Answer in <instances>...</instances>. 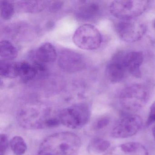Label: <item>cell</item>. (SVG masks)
I'll list each match as a JSON object with an SVG mask.
<instances>
[{
    "label": "cell",
    "instance_id": "6da1fadb",
    "mask_svg": "<svg viewBox=\"0 0 155 155\" xmlns=\"http://www.w3.org/2000/svg\"><path fill=\"white\" fill-rule=\"evenodd\" d=\"M79 137L72 132H59L47 137L40 146L38 155H72L81 147Z\"/></svg>",
    "mask_w": 155,
    "mask_h": 155
},
{
    "label": "cell",
    "instance_id": "7a4b0ae2",
    "mask_svg": "<svg viewBox=\"0 0 155 155\" xmlns=\"http://www.w3.org/2000/svg\"><path fill=\"white\" fill-rule=\"evenodd\" d=\"M55 116L48 107L35 104L21 108L18 112L17 120L19 124L25 128L43 129L48 128L49 120Z\"/></svg>",
    "mask_w": 155,
    "mask_h": 155
},
{
    "label": "cell",
    "instance_id": "3957f363",
    "mask_svg": "<svg viewBox=\"0 0 155 155\" xmlns=\"http://www.w3.org/2000/svg\"><path fill=\"white\" fill-rule=\"evenodd\" d=\"M149 96V91L147 87L142 84H132L121 91L119 96L120 103L128 111H137L147 104Z\"/></svg>",
    "mask_w": 155,
    "mask_h": 155
},
{
    "label": "cell",
    "instance_id": "277c9868",
    "mask_svg": "<svg viewBox=\"0 0 155 155\" xmlns=\"http://www.w3.org/2000/svg\"><path fill=\"white\" fill-rule=\"evenodd\" d=\"M149 3L147 0L114 1L110 5V11L115 18L122 21L130 20L142 14Z\"/></svg>",
    "mask_w": 155,
    "mask_h": 155
},
{
    "label": "cell",
    "instance_id": "5b68a950",
    "mask_svg": "<svg viewBox=\"0 0 155 155\" xmlns=\"http://www.w3.org/2000/svg\"><path fill=\"white\" fill-rule=\"evenodd\" d=\"M89 108L86 104L79 103L66 108L58 114L61 123L71 129H79L88 122L90 118Z\"/></svg>",
    "mask_w": 155,
    "mask_h": 155
},
{
    "label": "cell",
    "instance_id": "8992f818",
    "mask_svg": "<svg viewBox=\"0 0 155 155\" xmlns=\"http://www.w3.org/2000/svg\"><path fill=\"white\" fill-rule=\"evenodd\" d=\"M74 44L81 49L94 50L101 45L102 38L98 30L91 24H84L79 27L73 36Z\"/></svg>",
    "mask_w": 155,
    "mask_h": 155
},
{
    "label": "cell",
    "instance_id": "52a82bcc",
    "mask_svg": "<svg viewBox=\"0 0 155 155\" xmlns=\"http://www.w3.org/2000/svg\"><path fill=\"white\" fill-rule=\"evenodd\" d=\"M142 124V118L138 115H125L120 118L113 126L110 135L116 138H125L131 137L139 131Z\"/></svg>",
    "mask_w": 155,
    "mask_h": 155
},
{
    "label": "cell",
    "instance_id": "ba28073f",
    "mask_svg": "<svg viewBox=\"0 0 155 155\" xmlns=\"http://www.w3.org/2000/svg\"><path fill=\"white\" fill-rule=\"evenodd\" d=\"M116 31L120 39L127 43H133L140 40L147 31L146 26L135 20L121 21L117 23Z\"/></svg>",
    "mask_w": 155,
    "mask_h": 155
},
{
    "label": "cell",
    "instance_id": "9c48e42d",
    "mask_svg": "<svg viewBox=\"0 0 155 155\" xmlns=\"http://www.w3.org/2000/svg\"><path fill=\"white\" fill-rule=\"evenodd\" d=\"M58 64L64 71L75 72L84 68L86 61L84 57L80 53L65 50L61 51L59 55Z\"/></svg>",
    "mask_w": 155,
    "mask_h": 155
},
{
    "label": "cell",
    "instance_id": "30bf717a",
    "mask_svg": "<svg viewBox=\"0 0 155 155\" xmlns=\"http://www.w3.org/2000/svg\"><path fill=\"white\" fill-rule=\"evenodd\" d=\"M124 55L123 52H118L107 65V77L112 83L120 82L125 78L127 71L123 62Z\"/></svg>",
    "mask_w": 155,
    "mask_h": 155
},
{
    "label": "cell",
    "instance_id": "8fae6325",
    "mask_svg": "<svg viewBox=\"0 0 155 155\" xmlns=\"http://www.w3.org/2000/svg\"><path fill=\"white\" fill-rule=\"evenodd\" d=\"M103 155H149L146 148L140 143L131 142L113 147Z\"/></svg>",
    "mask_w": 155,
    "mask_h": 155
},
{
    "label": "cell",
    "instance_id": "7c38bea8",
    "mask_svg": "<svg viewBox=\"0 0 155 155\" xmlns=\"http://www.w3.org/2000/svg\"><path fill=\"white\" fill-rule=\"evenodd\" d=\"M143 55L140 51H132L124 53L123 62L127 71L136 78H140V68L143 61Z\"/></svg>",
    "mask_w": 155,
    "mask_h": 155
},
{
    "label": "cell",
    "instance_id": "4fadbf2b",
    "mask_svg": "<svg viewBox=\"0 0 155 155\" xmlns=\"http://www.w3.org/2000/svg\"><path fill=\"white\" fill-rule=\"evenodd\" d=\"M102 12V7L97 2H87L78 8L76 16L82 21L94 20L99 17Z\"/></svg>",
    "mask_w": 155,
    "mask_h": 155
},
{
    "label": "cell",
    "instance_id": "5bb4252c",
    "mask_svg": "<svg viewBox=\"0 0 155 155\" xmlns=\"http://www.w3.org/2000/svg\"><path fill=\"white\" fill-rule=\"evenodd\" d=\"M34 55V61L44 64L55 61L58 57L56 49L50 43H45L41 45L36 51Z\"/></svg>",
    "mask_w": 155,
    "mask_h": 155
},
{
    "label": "cell",
    "instance_id": "9a60e30c",
    "mask_svg": "<svg viewBox=\"0 0 155 155\" xmlns=\"http://www.w3.org/2000/svg\"><path fill=\"white\" fill-rule=\"evenodd\" d=\"M18 51L16 47L10 41H2L0 43L1 60L11 61L18 56Z\"/></svg>",
    "mask_w": 155,
    "mask_h": 155
},
{
    "label": "cell",
    "instance_id": "2e32d148",
    "mask_svg": "<svg viewBox=\"0 0 155 155\" xmlns=\"http://www.w3.org/2000/svg\"><path fill=\"white\" fill-rule=\"evenodd\" d=\"M0 74L1 76L8 78L19 77L18 63L1 60Z\"/></svg>",
    "mask_w": 155,
    "mask_h": 155
},
{
    "label": "cell",
    "instance_id": "e0dca14e",
    "mask_svg": "<svg viewBox=\"0 0 155 155\" xmlns=\"http://www.w3.org/2000/svg\"><path fill=\"white\" fill-rule=\"evenodd\" d=\"M19 77L24 82L32 80L37 76V71L33 64L28 62L18 63Z\"/></svg>",
    "mask_w": 155,
    "mask_h": 155
},
{
    "label": "cell",
    "instance_id": "ac0fdd59",
    "mask_svg": "<svg viewBox=\"0 0 155 155\" xmlns=\"http://www.w3.org/2000/svg\"><path fill=\"white\" fill-rule=\"evenodd\" d=\"M110 147V143L108 140L98 137L91 140L89 145L91 150L97 153L105 152Z\"/></svg>",
    "mask_w": 155,
    "mask_h": 155
},
{
    "label": "cell",
    "instance_id": "d6986e66",
    "mask_svg": "<svg viewBox=\"0 0 155 155\" xmlns=\"http://www.w3.org/2000/svg\"><path fill=\"white\" fill-rule=\"evenodd\" d=\"M11 148L17 155H22L26 152L27 146L25 140L20 136L13 137L10 141Z\"/></svg>",
    "mask_w": 155,
    "mask_h": 155
},
{
    "label": "cell",
    "instance_id": "ffe728a7",
    "mask_svg": "<svg viewBox=\"0 0 155 155\" xmlns=\"http://www.w3.org/2000/svg\"><path fill=\"white\" fill-rule=\"evenodd\" d=\"M1 16L5 20H8L13 17L14 13V6L10 2L2 1L1 2Z\"/></svg>",
    "mask_w": 155,
    "mask_h": 155
},
{
    "label": "cell",
    "instance_id": "44dd1931",
    "mask_svg": "<svg viewBox=\"0 0 155 155\" xmlns=\"http://www.w3.org/2000/svg\"><path fill=\"white\" fill-rule=\"evenodd\" d=\"M21 3L22 8L28 12H37L44 8L46 3L43 1H24Z\"/></svg>",
    "mask_w": 155,
    "mask_h": 155
},
{
    "label": "cell",
    "instance_id": "7402d4cb",
    "mask_svg": "<svg viewBox=\"0 0 155 155\" xmlns=\"http://www.w3.org/2000/svg\"><path fill=\"white\" fill-rule=\"evenodd\" d=\"M110 119L107 116H103L98 118L93 123L92 128L95 130H99L106 127L109 124Z\"/></svg>",
    "mask_w": 155,
    "mask_h": 155
},
{
    "label": "cell",
    "instance_id": "603a6c76",
    "mask_svg": "<svg viewBox=\"0 0 155 155\" xmlns=\"http://www.w3.org/2000/svg\"><path fill=\"white\" fill-rule=\"evenodd\" d=\"M8 145V138L6 134H1L0 136V155H4Z\"/></svg>",
    "mask_w": 155,
    "mask_h": 155
},
{
    "label": "cell",
    "instance_id": "cb8c5ba5",
    "mask_svg": "<svg viewBox=\"0 0 155 155\" xmlns=\"http://www.w3.org/2000/svg\"><path fill=\"white\" fill-rule=\"evenodd\" d=\"M155 122V102L152 103L150 108L148 117L146 122V126L148 127Z\"/></svg>",
    "mask_w": 155,
    "mask_h": 155
},
{
    "label": "cell",
    "instance_id": "d4e9b609",
    "mask_svg": "<svg viewBox=\"0 0 155 155\" xmlns=\"http://www.w3.org/2000/svg\"><path fill=\"white\" fill-rule=\"evenodd\" d=\"M61 3H60V2H55V3H53L51 7V8H50L53 11H55L56 9H58L61 7Z\"/></svg>",
    "mask_w": 155,
    "mask_h": 155
},
{
    "label": "cell",
    "instance_id": "484cf974",
    "mask_svg": "<svg viewBox=\"0 0 155 155\" xmlns=\"http://www.w3.org/2000/svg\"><path fill=\"white\" fill-rule=\"evenodd\" d=\"M152 134H153V137L155 139V127L153 128V130H152Z\"/></svg>",
    "mask_w": 155,
    "mask_h": 155
},
{
    "label": "cell",
    "instance_id": "4316f807",
    "mask_svg": "<svg viewBox=\"0 0 155 155\" xmlns=\"http://www.w3.org/2000/svg\"><path fill=\"white\" fill-rule=\"evenodd\" d=\"M153 27H154V28L155 29V20L154 21V22H153Z\"/></svg>",
    "mask_w": 155,
    "mask_h": 155
}]
</instances>
